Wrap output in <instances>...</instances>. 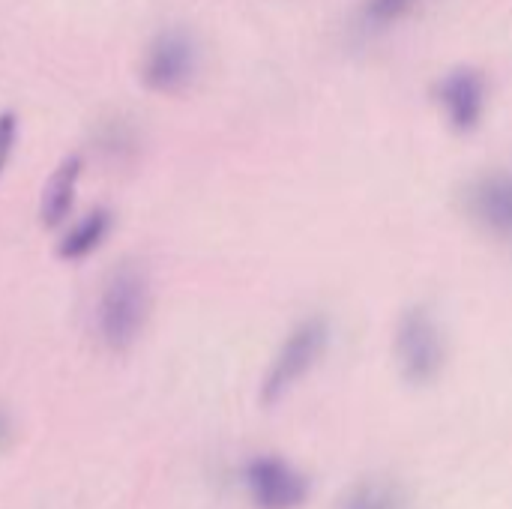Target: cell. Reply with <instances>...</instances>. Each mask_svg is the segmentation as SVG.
<instances>
[{"label":"cell","mask_w":512,"mask_h":509,"mask_svg":"<svg viewBox=\"0 0 512 509\" xmlns=\"http://www.w3.org/2000/svg\"><path fill=\"white\" fill-rule=\"evenodd\" d=\"M147 279L138 267L120 264L105 279L99 297V333L108 348H129L147 321Z\"/></svg>","instance_id":"6da1fadb"},{"label":"cell","mask_w":512,"mask_h":509,"mask_svg":"<svg viewBox=\"0 0 512 509\" xmlns=\"http://www.w3.org/2000/svg\"><path fill=\"white\" fill-rule=\"evenodd\" d=\"M327 345H330V324H327V318L315 315V318L300 321L291 330V336L285 339V345L279 348L270 372L264 375L261 402L264 405H276L324 357Z\"/></svg>","instance_id":"7a4b0ae2"},{"label":"cell","mask_w":512,"mask_h":509,"mask_svg":"<svg viewBox=\"0 0 512 509\" xmlns=\"http://www.w3.org/2000/svg\"><path fill=\"white\" fill-rule=\"evenodd\" d=\"M399 369L411 384H432L447 360V345L438 321L426 306H411L396 327Z\"/></svg>","instance_id":"3957f363"},{"label":"cell","mask_w":512,"mask_h":509,"mask_svg":"<svg viewBox=\"0 0 512 509\" xmlns=\"http://www.w3.org/2000/svg\"><path fill=\"white\" fill-rule=\"evenodd\" d=\"M195 72H198L195 36L186 33L183 27H168L150 42L141 66V81L153 93H183L195 81Z\"/></svg>","instance_id":"277c9868"},{"label":"cell","mask_w":512,"mask_h":509,"mask_svg":"<svg viewBox=\"0 0 512 509\" xmlns=\"http://www.w3.org/2000/svg\"><path fill=\"white\" fill-rule=\"evenodd\" d=\"M465 213L489 237L512 243V168H492L465 186Z\"/></svg>","instance_id":"5b68a950"},{"label":"cell","mask_w":512,"mask_h":509,"mask_svg":"<svg viewBox=\"0 0 512 509\" xmlns=\"http://www.w3.org/2000/svg\"><path fill=\"white\" fill-rule=\"evenodd\" d=\"M435 96L447 114V123L456 132H474L486 114L489 84H486V75L480 69L456 66L435 84Z\"/></svg>","instance_id":"8992f818"},{"label":"cell","mask_w":512,"mask_h":509,"mask_svg":"<svg viewBox=\"0 0 512 509\" xmlns=\"http://www.w3.org/2000/svg\"><path fill=\"white\" fill-rule=\"evenodd\" d=\"M246 483L258 509H294L309 495L306 477L276 456L255 459L246 468Z\"/></svg>","instance_id":"52a82bcc"},{"label":"cell","mask_w":512,"mask_h":509,"mask_svg":"<svg viewBox=\"0 0 512 509\" xmlns=\"http://www.w3.org/2000/svg\"><path fill=\"white\" fill-rule=\"evenodd\" d=\"M84 171V159L78 153L66 156L48 177V183L42 186V198H39V222L45 228H57L66 222V216L72 213L75 204V189Z\"/></svg>","instance_id":"ba28073f"},{"label":"cell","mask_w":512,"mask_h":509,"mask_svg":"<svg viewBox=\"0 0 512 509\" xmlns=\"http://www.w3.org/2000/svg\"><path fill=\"white\" fill-rule=\"evenodd\" d=\"M108 231H111V213L108 210L87 213L84 219H78L63 234V240L57 243V258L60 261H84L87 255H93L102 246Z\"/></svg>","instance_id":"9c48e42d"},{"label":"cell","mask_w":512,"mask_h":509,"mask_svg":"<svg viewBox=\"0 0 512 509\" xmlns=\"http://www.w3.org/2000/svg\"><path fill=\"white\" fill-rule=\"evenodd\" d=\"M423 0H363L360 12H357V27L366 36L384 33L390 27H396L399 21H405L408 15H414L420 9Z\"/></svg>","instance_id":"30bf717a"},{"label":"cell","mask_w":512,"mask_h":509,"mask_svg":"<svg viewBox=\"0 0 512 509\" xmlns=\"http://www.w3.org/2000/svg\"><path fill=\"white\" fill-rule=\"evenodd\" d=\"M345 509H402V504L393 498L390 489H381V486H363L360 492H354L348 498V507Z\"/></svg>","instance_id":"8fae6325"},{"label":"cell","mask_w":512,"mask_h":509,"mask_svg":"<svg viewBox=\"0 0 512 509\" xmlns=\"http://www.w3.org/2000/svg\"><path fill=\"white\" fill-rule=\"evenodd\" d=\"M15 138H18V117L12 111H3L0 114V177H3V168L12 156Z\"/></svg>","instance_id":"7c38bea8"},{"label":"cell","mask_w":512,"mask_h":509,"mask_svg":"<svg viewBox=\"0 0 512 509\" xmlns=\"http://www.w3.org/2000/svg\"><path fill=\"white\" fill-rule=\"evenodd\" d=\"M6 438V420H3V414H0V441Z\"/></svg>","instance_id":"4fadbf2b"}]
</instances>
